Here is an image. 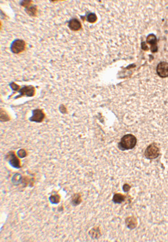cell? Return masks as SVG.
Segmentation results:
<instances>
[{"label":"cell","mask_w":168,"mask_h":242,"mask_svg":"<svg viewBox=\"0 0 168 242\" xmlns=\"http://www.w3.org/2000/svg\"><path fill=\"white\" fill-rule=\"evenodd\" d=\"M21 94L19 96V97H21L22 96L26 95L27 96L31 97L33 96L35 94V88L32 86H25L24 87H23L21 88L19 91Z\"/></svg>","instance_id":"cell-6"},{"label":"cell","mask_w":168,"mask_h":242,"mask_svg":"<svg viewBox=\"0 0 168 242\" xmlns=\"http://www.w3.org/2000/svg\"><path fill=\"white\" fill-rule=\"evenodd\" d=\"M97 20V17L95 13H90L87 16V21L90 23H95Z\"/></svg>","instance_id":"cell-14"},{"label":"cell","mask_w":168,"mask_h":242,"mask_svg":"<svg viewBox=\"0 0 168 242\" xmlns=\"http://www.w3.org/2000/svg\"><path fill=\"white\" fill-rule=\"evenodd\" d=\"M49 199H50V201L52 203L57 204L59 202V201H60V196L57 195H52L50 197Z\"/></svg>","instance_id":"cell-15"},{"label":"cell","mask_w":168,"mask_h":242,"mask_svg":"<svg viewBox=\"0 0 168 242\" xmlns=\"http://www.w3.org/2000/svg\"><path fill=\"white\" fill-rule=\"evenodd\" d=\"M157 73L162 78L168 77V63L165 62L159 63L157 67Z\"/></svg>","instance_id":"cell-4"},{"label":"cell","mask_w":168,"mask_h":242,"mask_svg":"<svg viewBox=\"0 0 168 242\" xmlns=\"http://www.w3.org/2000/svg\"><path fill=\"white\" fill-rule=\"evenodd\" d=\"M27 13H28V14L31 16H35L36 15V13H37V9H36V7H30L28 8V11H27Z\"/></svg>","instance_id":"cell-16"},{"label":"cell","mask_w":168,"mask_h":242,"mask_svg":"<svg viewBox=\"0 0 168 242\" xmlns=\"http://www.w3.org/2000/svg\"><path fill=\"white\" fill-rule=\"evenodd\" d=\"M8 156H10V164L13 167H14L15 168H20V163L19 159L16 158V156H15V153L13 152H10L8 153Z\"/></svg>","instance_id":"cell-9"},{"label":"cell","mask_w":168,"mask_h":242,"mask_svg":"<svg viewBox=\"0 0 168 242\" xmlns=\"http://www.w3.org/2000/svg\"><path fill=\"white\" fill-rule=\"evenodd\" d=\"M125 196L121 193H117L113 195L112 200L115 203H121L125 200Z\"/></svg>","instance_id":"cell-11"},{"label":"cell","mask_w":168,"mask_h":242,"mask_svg":"<svg viewBox=\"0 0 168 242\" xmlns=\"http://www.w3.org/2000/svg\"><path fill=\"white\" fill-rule=\"evenodd\" d=\"M147 42L151 45V50L152 52H156L157 50V39L156 36L154 35L151 34L148 36L147 38Z\"/></svg>","instance_id":"cell-7"},{"label":"cell","mask_w":168,"mask_h":242,"mask_svg":"<svg viewBox=\"0 0 168 242\" xmlns=\"http://www.w3.org/2000/svg\"><path fill=\"white\" fill-rule=\"evenodd\" d=\"M45 118V114L43 111L40 109H35L33 110L32 117L30 118V120L32 122H41Z\"/></svg>","instance_id":"cell-5"},{"label":"cell","mask_w":168,"mask_h":242,"mask_svg":"<svg viewBox=\"0 0 168 242\" xmlns=\"http://www.w3.org/2000/svg\"><path fill=\"white\" fill-rule=\"evenodd\" d=\"M17 154H18V156L20 157V158H25V157L26 156L27 153H26V151L25 149H20L18 151Z\"/></svg>","instance_id":"cell-17"},{"label":"cell","mask_w":168,"mask_h":242,"mask_svg":"<svg viewBox=\"0 0 168 242\" xmlns=\"http://www.w3.org/2000/svg\"><path fill=\"white\" fill-rule=\"evenodd\" d=\"M125 223L129 228H130V229H133V228H135L136 226H137L138 222L137 219H136L135 217H130L126 219Z\"/></svg>","instance_id":"cell-10"},{"label":"cell","mask_w":168,"mask_h":242,"mask_svg":"<svg viewBox=\"0 0 168 242\" xmlns=\"http://www.w3.org/2000/svg\"><path fill=\"white\" fill-rule=\"evenodd\" d=\"M159 155V148L156 143L150 144L145 151L144 156L149 159H154L157 158Z\"/></svg>","instance_id":"cell-2"},{"label":"cell","mask_w":168,"mask_h":242,"mask_svg":"<svg viewBox=\"0 0 168 242\" xmlns=\"http://www.w3.org/2000/svg\"><path fill=\"white\" fill-rule=\"evenodd\" d=\"M82 202L81 195L79 193L75 194L72 199V204L74 206L79 205Z\"/></svg>","instance_id":"cell-12"},{"label":"cell","mask_w":168,"mask_h":242,"mask_svg":"<svg viewBox=\"0 0 168 242\" xmlns=\"http://www.w3.org/2000/svg\"><path fill=\"white\" fill-rule=\"evenodd\" d=\"M69 28L72 31H79L82 28V25L80 21L76 18H73L69 22Z\"/></svg>","instance_id":"cell-8"},{"label":"cell","mask_w":168,"mask_h":242,"mask_svg":"<svg viewBox=\"0 0 168 242\" xmlns=\"http://www.w3.org/2000/svg\"><path fill=\"white\" fill-rule=\"evenodd\" d=\"M130 186L128 185V184H125L123 186V190L125 192H128L130 190Z\"/></svg>","instance_id":"cell-18"},{"label":"cell","mask_w":168,"mask_h":242,"mask_svg":"<svg viewBox=\"0 0 168 242\" xmlns=\"http://www.w3.org/2000/svg\"><path fill=\"white\" fill-rule=\"evenodd\" d=\"M25 49V42L23 40H16L13 42L11 50L14 53H20Z\"/></svg>","instance_id":"cell-3"},{"label":"cell","mask_w":168,"mask_h":242,"mask_svg":"<svg viewBox=\"0 0 168 242\" xmlns=\"http://www.w3.org/2000/svg\"><path fill=\"white\" fill-rule=\"evenodd\" d=\"M89 235L91 236L92 238H97L99 237V236L101 235V234H100V231H98V228H94L91 231H90Z\"/></svg>","instance_id":"cell-13"},{"label":"cell","mask_w":168,"mask_h":242,"mask_svg":"<svg viewBox=\"0 0 168 242\" xmlns=\"http://www.w3.org/2000/svg\"><path fill=\"white\" fill-rule=\"evenodd\" d=\"M137 144V139L133 134H127L122 137L121 142L118 144L119 148L122 151L133 149Z\"/></svg>","instance_id":"cell-1"}]
</instances>
